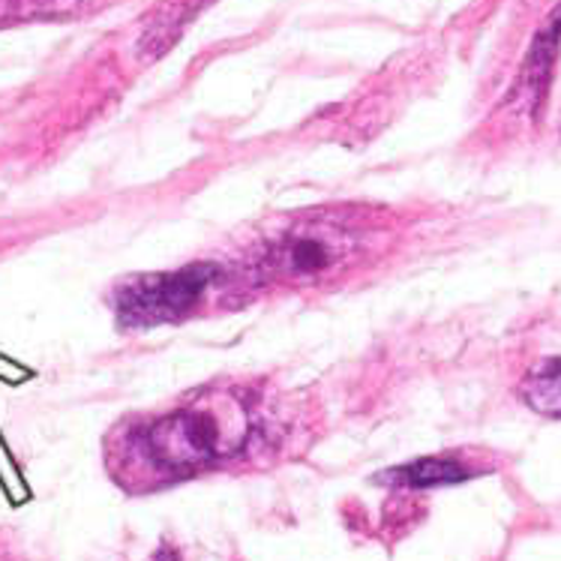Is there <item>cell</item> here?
Returning <instances> with one entry per match:
<instances>
[{
  "mask_svg": "<svg viewBox=\"0 0 561 561\" xmlns=\"http://www.w3.org/2000/svg\"><path fill=\"white\" fill-rule=\"evenodd\" d=\"M252 438V412L238 393L205 390L184 405L124 430L108 466L126 490H153L241 454Z\"/></svg>",
  "mask_w": 561,
  "mask_h": 561,
  "instance_id": "1",
  "label": "cell"
},
{
  "mask_svg": "<svg viewBox=\"0 0 561 561\" xmlns=\"http://www.w3.org/2000/svg\"><path fill=\"white\" fill-rule=\"evenodd\" d=\"M357 229L336 214H310L300 222L267 234L255 252V274L262 279H316L352 259Z\"/></svg>",
  "mask_w": 561,
  "mask_h": 561,
  "instance_id": "2",
  "label": "cell"
},
{
  "mask_svg": "<svg viewBox=\"0 0 561 561\" xmlns=\"http://www.w3.org/2000/svg\"><path fill=\"white\" fill-rule=\"evenodd\" d=\"M222 279V267L214 262L190 264L169 274L133 276L115 288L112 307L126 331H150L186 319L210 288Z\"/></svg>",
  "mask_w": 561,
  "mask_h": 561,
  "instance_id": "3",
  "label": "cell"
},
{
  "mask_svg": "<svg viewBox=\"0 0 561 561\" xmlns=\"http://www.w3.org/2000/svg\"><path fill=\"white\" fill-rule=\"evenodd\" d=\"M561 43V12H556V19H552L543 31L535 39V46L528 51L526 67H523V76L516 81V96L519 100H526L528 108H538L540 96L547 93V81H550L552 72V60H556V51H559Z\"/></svg>",
  "mask_w": 561,
  "mask_h": 561,
  "instance_id": "4",
  "label": "cell"
},
{
  "mask_svg": "<svg viewBox=\"0 0 561 561\" xmlns=\"http://www.w3.org/2000/svg\"><path fill=\"white\" fill-rule=\"evenodd\" d=\"M474 471L459 462L457 457H426L414 459L409 466L400 469H388L378 474V483H390V486H412V490H433V486H447V483L469 481Z\"/></svg>",
  "mask_w": 561,
  "mask_h": 561,
  "instance_id": "5",
  "label": "cell"
},
{
  "mask_svg": "<svg viewBox=\"0 0 561 561\" xmlns=\"http://www.w3.org/2000/svg\"><path fill=\"white\" fill-rule=\"evenodd\" d=\"M519 397L543 417H561V357L543 360L538 369H531L519 385Z\"/></svg>",
  "mask_w": 561,
  "mask_h": 561,
  "instance_id": "6",
  "label": "cell"
},
{
  "mask_svg": "<svg viewBox=\"0 0 561 561\" xmlns=\"http://www.w3.org/2000/svg\"><path fill=\"white\" fill-rule=\"evenodd\" d=\"M0 561H10V559H7V556H3V552H0Z\"/></svg>",
  "mask_w": 561,
  "mask_h": 561,
  "instance_id": "7",
  "label": "cell"
}]
</instances>
